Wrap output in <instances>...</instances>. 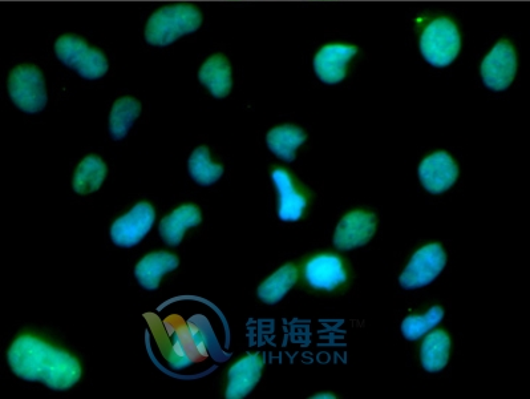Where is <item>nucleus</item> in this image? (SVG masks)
<instances>
[{"mask_svg": "<svg viewBox=\"0 0 530 399\" xmlns=\"http://www.w3.org/2000/svg\"><path fill=\"white\" fill-rule=\"evenodd\" d=\"M7 360L16 377L39 382L56 392L74 388L82 378L78 358L31 334H24L12 342Z\"/></svg>", "mask_w": 530, "mask_h": 399, "instance_id": "1", "label": "nucleus"}, {"mask_svg": "<svg viewBox=\"0 0 530 399\" xmlns=\"http://www.w3.org/2000/svg\"><path fill=\"white\" fill-rule=\"evenodd\" d=\"M202 24V15L192 4H172L157 10L149 18L145 28V39L152 46H169L186 34L197 31Z\"/></svg>", "mask_w": 530, "mask_h": 399, "instance_id": "2", "label": "nucleus"}, {"mask_svg": "<svg viewBox=\"0 0 530 399\" xmlns=\"http://www.w3.org/2000/svg\"><path fill=\"white\" fill-rule=\"evenodd\" d=\"M461 50L459 28L448 18L432 20L420 38L423 58L434 67L449 66Z\"/></svg>", "mask_w": 530, "mask_h": 399, "instance_id": "3", "label": "nucleus"}, {"mask_svg": "<svg viewBox=\"0 0 530 399\" xmlns=\"http://www.w3.org/2000/svg\"><path fill=\"white\" fill-rule=\"evenodd\" d=\"M55 52L60 62L79 72L83 78L96 80L107 74L108 60L103 52L89 47L79 36H60L55 43Z\"/></svg>", "mask_w": 530, "mask_h": 399, "instance_id": "4", "label": "nucleus"}, {"mask_svg": "<svg viewBox=\"0 0 530 399\" xmlns=\"http://www.w3.org/2000/svg\"><path fill=\"white\" fill-rule=\"evenodd\" d=\"M8 94L15 106L27 114L43 111L48 98L42 71L31 64L15 67L8 78Z\"/></svg>", "mask_w": 530, "mask_h": 399, "instance_id": "5", "label": "nucleus"}, {"mask_svg": "<svg viewBox=\"0 0 530 399\" xmlns=\"http://www.w3.org/2000/svg\"><path fill=\"white\" fill-rule=\"evenodd\" d=\"M445 266L447 253L442 245L428 244L411 257L410 263L400 274V286L407 290L426 288L440 276Z\"/></svg>", "mask_w": 530, "mask_h": 399, "instance_id": "6", "label": "nucleus"}, {"mask_svg": "<svg viewBox=\"0 0 530 399\" xmlns=\"http://www.w3.org/2000/svg\"><path fill=\"white\" fill-rule=\"evenodd\" d=\"M517 74V54L509 40H500L481 64V78L489 90L505 91Z\"/></svg>", "mask_w": 530, "mask_h": 399, "instance_id": "7", "label": "nucleus"}, {"mask_svg": "<svg viewBox=\"0 0 530 399\" xmlns=\"http://www.w3.org/2000/svg\"><path fill=\"white\" fill-rule=\"evenodd\" d=\"M156 221L155 208L149 203H139L117 219L111 227L113 244L120 248H133L151 232Z\"/></svg>", "mask_w": 530, "mask_h": 399, "instance_id": "8", "label": "nucleus"}, {"mask_svg": "<svg viewBox=\"0 0 530 399\" xmlns=\"http://www.w3.org/2000/svg\"><path fill=\"white\" fill-rule=\"evenodd\" d=\"M378 219L374 213L354 211L339 221L334 235L335 248L342 252L354 251L367 245L375 236Z\"/></svg>", "mask_w": 530, "mask_h": 399, "instance_id": "9", "label": "nucleus"}, {"mask_svg": "<svg viewBox=\"0 0 530 399\" xmlns=\"http://www.w3.org/2000/svg\"><path fill=\"white\" fill-rule=\"evenodd\" d=\"M419 179L427 192L442 195L456 184L459 179V167L449 153H432L420 163Z\"/></svg>", "mask_w": 530, "mask_h": 399, "instance_id": "10", "label": "nucleus"}, {"mask_svg": "<svg viewBox=\"0 0 530 399\" xmlns=\"http://www.w3.org/2000/svg\"><path fill=\"white\" fill-rule=\"evenodd\" d=\"M358 51V47L347 44H327L315 55V74L323 83H341L346 78L347 64L355 58Z\"/></svg>", "mask_w": 530, "mask_h": 399, "instance_id": "11", "label": "nucleus"}, {"mask_svg": "<svg viewBox=\"0 0 530 399\" xmlns=\"http://www.w3.org/2000/svg\"><path fill=\"white\" fill-rule=\"evenodd\" d=\"M275 191L278 195V217L285 223H295L302 219L307 208V199L295 187L293 177L283 168L271 172Z\"/></svg>", "mask_w": 530, "mask_h": 399, "instance_id": "12", "label": "nucleus"}, {"mask_svg": "<svg viewBox=\"0 0 530 399\" xmlns=\"http://www.w3.org/2000/svg\"><path fill=\"white\" fill-rule=\"evenodd\" d=\"M305 278L311 288L333 292L347 281V270L338 256L319 255L306 264Z\"/></svg>", "mask_w": 530, "mask_h": 399, "instance_id": "13", "label": "nucleus"}, {"mask_svg": "<svg viewBox=\"0 0 530 399\" xmlns=\"http://www.w3.org/2000/svg\"><path fill=\"white\" fill-rule=\"evenodd\" d=\"M264 372V360L260 354H249L229 369L225 397L242 399L256 389Z\"/></svg>", "mask_w": 530, "mask_h": 399, "instance_id": "14", "label": "nucleus"}, {"mask_svg": "<svg viewBox=\"0 0 530 399\" xmlns=\"http://www.w3.org/2000/svg\"><path fill=\"white\" fill-rule=\"evenodd\" d=\"M202 223V213L197 205L186 204L165 216L160 223V236L169 247H178L184 240L185 232Z\"/></svg>", "mask_w": 530, "mask_h": 399, "instance_id": "15", "label": "nucleus"}, {"mask_svg": "<svg viewBox=\"0 0 530 399\" xmlns=\"http://www.w3.org/2000/svg\"><path fill=\"white\" fill-rule=\"evenodd\" d=\"M180 265V260L169 252H153L145 256L135 268L137 282L144 289H159L160 282L167 273L173 272Z\"/></svg>", "mask_w": 530, "mask_h": 399, "instance_id": "16", "label": "nucleus"}, {"mask_svg": "<svg viewBox=\"0 0 530 399\" xmlns=\"http://www.w3.org/2000/svg\"><path fill=\"white\" fill-rule=\"evenodd\" d=\"M198 79L208 88L210 94L217 99H224L230 94L233 87L232 66L225 55L210 56L202 64Z\"/></svg>", "mask_w": 530, "mask_h": 399, "instance_id": "17", "label": "nucleus"}, {"mask_svg": "<svg viewBox=\"0 0 530 399\" xmlns=\"http://www.w3.org/2000/svg\"><path fill=\"white\" fill-rule=\"evenodd\" d=\"M306 140V132L291 124L275 127L266 136L267 147L286 163H293L297 157L298 148L305 144Z\"/></svg>", "mask_w": 530, "mask_h": 399, "instance_id": "18", "label": "nucleus"}, {"mask_svg": "<svg viewBox=\"0 0 530 399\" xmlns=\"http://www.w3.org/2000/svg\"><path fill=\"white\" fill-rule=\"evenodd\" d=\"M451 338L444 330H435L424 338L420 349V362L428 373H439L448 365Z\"/></svg>", "mask_w": 530, "mask_h": 399, "instance_id": "19", "label": "nucleus"}, {"mask_svg": "<svg viewBox=\"0 0 530 399\" xmlns=\"http://www.w3.org/2000/svg\"><path fill=\"white\" fill-rule=\"evenodd\" d=\"M298 281V269L294 264L283 265L262 282L257 296L266 305H275L285 298Z\"/></svg>", "mask_w": 530, "mask_h": 399, "instance_id": "20", "label": "nucleus"}, {"mask_svg": "<svg viewBox=\"0 0 530 399\" xmlns=\"http://www.w3.org/2000/svg\"><path fill=\"white\" fill-rule=\"evenodd\" d=\"M107 173V164L99 156H87L76 168L72 188L82 196L97 192L103 185Z\"/></svg>", "mask_w": 530, "mask_h": 399, "instance_id": "21", "label": "nucleus"}, {"mask_svg": "<svg viewBox=\"0 0 530 399\" xmlns=\"http://www.w3.org/2000/svg\"><path fill=\"white\" fill-rule=\"evenodd\" d=\"M140 114L139 100L129 98V96L116 100L111 115H109V133L113 139L123 140Z\"/></svg>", "mask_w": 530, "mask_h": 399, "instance_id": "22", "label": "nucleus"}, {"mask_svg": "<svg viewBox=\"0 0 530 399\" xmlns=\"http://www.w3.org/2000/svg\"><path fill=\"white\" fill-rule=\"evenodd\" d=\"M188 169L190 177L202 187L216 184L224 175V167L213 163L209 149L205 145L198 147L189 157Z\"/></svg>", "mask_w": 530, "mask_h": 399, "instance_id": "23", "label": "nucleus"}, {"mask_svg": "<svg viewBox=\"0 0 530 399\" xmlns=\"http://www.w3.org/2000/svg\"><path fill=\"white\" fill-rule=\"evenodd\" d=\"M444 310L434 306L424 316H410L402 322V334L407 341H418L443 321Z\"/></svg>", "mask_w": 530, "mask_h": 399, "instance_id": "24", "label": "nucleus"}, {"mask_svg": "<svg viewBox=\"0 0 530 399\" xmlns=\"http://www.w3.org/2000/svg\"><path fill=\"white\" fill-rule=\"evenodd\" d=\"M172 356L168 357L169 365L175 370H182L188 368L192 362H190L188 354L185 352H178V350H172Z\"/></svg>", "mask_w": 530, "mask_h": 399, "instance_id": "25", "label": "nucleus"}, {"mask_svg": "<svg viewBox=\"0 0 530 399\" xmlns=\"http://www.w3.org/2000/svg\"><path fill=\"white\" fill-rule=\"evenodd\" d=\"M313 399H335L337 396L333 393H318L315 396L311 397Z\"/></svg>", "mask_w": 530, "mask_h": 399, "instance_id": "26", "label": "nucleus"}]
</instances>
